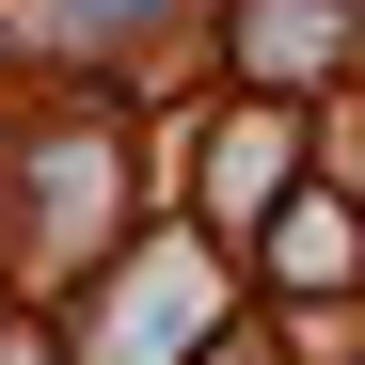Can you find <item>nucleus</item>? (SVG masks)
Listing matches in <instances>:
<instances>
[{"label":"nucleus","mask_w":365,"mask_h":365,"mask_svg":"<svg viewBox=\"0 0 365 365\" xmlns=\"http://www.w3.org/2000/svg\"><path fill=\"white\" fill-rule=\"evenodd\" d=\"M238 48H255V80H286V64L318 80L334 64V0H238Z\"/></svg>","instance_id":"nucleus-1"},{"label":"nucleus","mask_w":365,"mask_h":365,"mask_svg":"<svg viewBox=\"0 0 365 365\" xmlns=\"http://www.w3.org/2000/svg\"><path fill=\"white\" fill-rule=\"evenodd\" d=\"M270 270L286 286H349V207H286L270 222Z\"/></svg>","instance_id":"nucleus-2"}]
</instances>
